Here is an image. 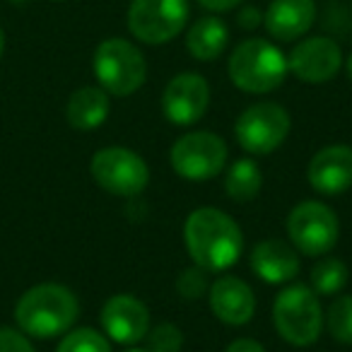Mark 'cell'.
<instances>
[{
  "label": "cell",
  "mask_w": 352,
  "mask_h": 352,
  "mask_svg": "<svg viewBox=\"0 0 352 352\" xmlns=\"http://www.w3.org/2000/svg\"><path fill=\"white\" fill-rule=\"evenodd\" d=\"M184 239L193 263L206 273H220L239 261L244 236L234 220L217 208H198L184 225Z\"/></svg>",
  "instance_id": "obj_1"
},
{
  "label": "cell",
  "mask_w": 352,
  "mask_h": 352,
  "mask_svg": "<svg viewBox=\"0 0 352 352\" xmlns=\"http://www.w3.org/2000/svg\"><path fill=\"white\" fill-rule=\"evenodd\" d=\"M80 314L78 297L68 287L44 283L27 289L15 307V318L22 333L49 340L65 333Z\"/></svg>",
  "instance_id": "obj_2"
},
{
  "label": "cell",
  "mask_w": 352,
  "mask_h": 352,
  "mask_svg": "<svg viewBox=\"0 0 352 352\" xmlns=\"http://www.w3.org/2000/svg\"><path fill=\"white\" fill-rule=\"evenodd\" d=\"M230 80L249 94H268L287 78V56L268 39H246L232 51Z\"/></svg>",
  "instance_id": "obj_3"
},
{
  "label": "cell",
  "mask_w": 352,
  "mask_h": 352,
  "mask_svg": "<svg viewBox=\"0 0 352 352\" xmlns=\"http://www.w3.org/2000/svg\"><path fill=\"white\" fill-rule=\"evenodd\" d=\"M94 75L107 94L128 97L147 80L145 56L128 39H104L94 51Z\"/></svg>",
  "instance_id": "obj_4"
},
{
  "label": "cell",
  "mask_w": 352,
  "mask_h": 352,
  "mask_svg": "<svg viewBox=\"0 0 352 352\" xmlns=\"http://www.w3.org/2000/svg\"><path fill=\"white\" fill-rule=\"evenodd\" d=\"M273 321L283 340L289 345H314L323 328V311L316 292L307 285L283 289L273 304Z\"/></svg>",
  "instance_id": "obj_5"
},
{
  "label": "cell",
  "mask_w": 352,
  "mask_h": 352,
  "mask_svg": "<svg viewBox=\"0 0 352 352\" xmlns=\"http://www.w3.org/2000/svg\"><path fill=\"white\" fill-rule=\"evenodd\" d=\"M188 15V0H131L128 30L142 44L162 46L182 34Z\"/></svg>",
  "instance_id": "obj_6"
},
{
  "label": "cell",
  "mask_w": 352,
  "mask_h": 352,
  "mask_svg": "<svg viewBox=\"0 0 352 352\" xmlns=\"http://www.w3.org/2000/svg\"><path fill=\"white\" fill-rule=\"evenodd\" d=\"M92 176L104 191L113 196L133 198L145 191L150 182V169L145 160L126 147H104L92 157Z\"/></svg>",
  "instance_id": "obj_7"
},
{
  "label": "cell",
  "mask_w": 352,
  "mask_h": 352,
  "mask_svg": "<svg viewBox=\"0 0 352 352\" xmlns=\"http://www.w3.org/2000/svg\"><path fill=\"white\" fill-rule=\"evenodd\" d=\"M227 162V145L220 135L196 131L179 138L171 147V166L186 182H208L222 171Z\"/></svg>",
  "instance_id": "obj_8"
},
{
  "label": "cell",
  "mask_w": 352,
  "mask_h": 352,
  "mask_svg": "<svg viewBox=\"0 0 352 352\" xmlns=\"http://www.w3.org/2000/svg\"><path fill=\"white\" fill-rule=\"evenodd\" d=\"M338 217L318 201H304L287 217V234L292 244L307 256H323L338 241Z\"/></svg>",
  "instance_id": "obj_9"
},
{
  "label": "cell",
  "mask_w": 352,
  "mask_h": 352,
  "mask_svg": "<svg viewBox=\"0 0 352 352\" xmlns=\"http://www.w3.org/2000/svg\"><path fill=\"white\" fill-rule=\"evenodd\" d=\"M289 133V113L275 102H261L249 107L236 118L234 135L251 155H268L278 150Z\"/></svg>",
  "instance_id": "obj_10"
},
{
  "label": "cell",
  "mask_w": 352,
  "mask_h": 352,
  "mask_svg": "<svg viewBox=\"0 0 352 352\" xmlns=\"http://www.w3.org/2000/svg\"><path fill=\"white\" fill-rule=\"evenodd\" d=\"M210 104L208 80L198 73H182L169 80L162 94V111L174 126H193Z\"/></svg>",
  "instance_id": "obj_11"
},
{
  "label": "cell",
  "mask_w": 352,
  "mask_h": 352,
  "mask_svg": "<svg viewBox=\"0 0 352 352\" xmlns=\"http://www.w3.org/2000/svg\"><path fill=\"white\" fill-rule=\"evenodd\" d=\"M342 68V51L328 36L302 39L287 56V70L297 80L309 85L328 82Z\"/></svg>",
  "instance_id": "obj_12"
},
{
  "label": "cell",
  "mask_w": 352,
  "mask_h": 352,
  "mask_svg": "<svg viewBox=\"0 0 352 352\" xmlns=\"http://www.w3.org/2000/svg\"><path fill=\"white\" fill-rule=\"evenodd\" d=\"M102 326L111 340L135 345L150 331V311L133 294H113L102 307Z\"/></svg>",
  "instance_id": "obj_13"
},
{
  "label": "cell",
  "mask_w": 352,
  "mask_h": 352,
  "mask_svg": "<svg viewBox=\"0 0 352 352\" xmlns=\"http://www.w3.org/2000/svg\"><path fill=\"white\" fill-rule=\"evenodd\" d=\"M309 184L323 196H336L352 186V147L328 145L309 164Z\"/></svg>",
  "instance_id": "obj_14"
},
{
  "label": "cell",
  "mask_w": 352,
  "mask_h": 352,
  "mask_svg": "<svg viewBox=\"0 0 352 352\" xmlns=\"http://www.w3.org/2000/svg\"><path fill=\"white\" fill-rule=\"evenodd\" d=\"M210 309L227 326H244L256 311L254 289L234 275L217 278L210 285Z\"/></svg>",
  "instance_id": "obj_15"
},
{
  "label": "cell",
  "mask_w": 352,
  "mask_h": 352,
  "mask_svg": "<svg viewBox=\"0 0 352 352\" xmlns=\"http://www.w3.org/2000/svg\"><path fill=\"white\" fill-rule=\"evenodd\" d=\"M316 22L314 0H273L263 12V25L273 39L294 41L304 36Z\"/></svg>",
  "instance_id": "obj_16"
},
{
  "label": "cell",
  "mask_w": 352,
  "mask_h": 352,
  "mask_svg": "<svg viewBox=\"0 0 352 352\" xmlns=\"http://www.w3.org/2000/svg\"><path fill=\"white\" fill-rule=\"evenodd\" d=\"M251 270L268 285H283L297 278V251L280 239H265L251 254Z\"/></svg>",
  "instance_id": "obj_17"
},
{
  "label": "cell",
  "mask_w": 352,
  "mask_h": 352,
  "mask_svg": "<svg viewBox=\"0 0 352 352\" xmlns=\"http://www.w3.org/2000/svg\"><path fill=\"white\" fill-rule=\"evenodd\" d=\"M227 44H230V30L215 15H206L201 20H196L186 34L188 54L196 60H203V63L220 58L225 54Z\"/></svg>",
  "instance_id": "obj_18"
},
{
  "label": "cell",
  "mask_w": 352,
  "mask_h": 352,
  "mask_svg": "<svg viewBox=\"0 0 352 352\" xmlns=\"http://www.w3.org/2000/svg\"><path fill=\"white\" fill-rule=\"evenodd\" d=\"M68 123L78 131H94L109 118V94L102 87H80L65 107Z\"/></svg>",
  "instance_id": "obj_19"
},
{
  "label": "cell",
  "mask_w": 352,
  "mask_h": 352,
  "mask_svg": "<svg viewBox=\"0 0 352 352\" xmlns=\"http://www.w3.org/2000/svg\"><path fill=\"white\" fill-rule=\"evenodd\" d=\"M261 186H263V174H261L258 164L249 157L236 160L225 176V191L234 203L254 201L258 196Z\"/></svg>",
  "instance_id": "obj_20"
},
{
  "label": "cell",
  "mask_w": 352,
  "mask_h": 352,
  "mask_svg": "<svg viewBox=\"0 0 352 352\" xmlns=\"http://www.w3.org/2000/svg\"><path fill=\"white\" fill-rule=\"evenodd\" d=\"M347 283V265L338 258H321L311 268V285L318 294H336Z\"/></svg>",
  "instance_id": "obj_21"
},
{
  "label": "cell",
  "mask_w": 352,
  "mask_h": 352,
  "mask_svg": "<svg viewBox=\"0 0 352 352\" xmlns=\"http://www.w3.org/2000/svg\"><path fill=\"white\" fill-rule=\"evenodd\" d=\"M323 318H326V328L333 340L352 345V297H338L328 307V314Z\"/></svg>",
  "instance_id": "obj_22"
},
{
  "label": "cell",
  "mask_w": 352,
  "mask_h": 352,
  "mask_svg": "<svg viewBox=\"0 0 352 352\" xmlns=\"http://www.w3.org/2000/svg\"><path fill=\"white\" fill-rule=\"evenodd\" d=\"M56 352H111V345L94 328H78L60 340Z\"/></svg>",
  "instance_id": "obj_23"
},
{
  "label": "cell",
  "mask_w": 352,
  "mask_h": 352,
  "mask_svg": "<svg viewBox=\"0 0 352 352\" xmlns=\"http://www.w3.org/2000/svg\"><path fill=\"white\" fill-rule=\"evenodd\" d=\"M147 352H179L184 345V333L174 323H160L147 331Z\"/></svg>",
  "instance_id": "obj_24"
},
{
  "label": "cell",
  "mask_w": 352,
  "mask_h": 352,
  "mask_svg": "<svg viewBox=\"0 0 352 352\" xmlns=\"http://www.w3.org/2000/svg\"><path fill=\"white\" fill-rule=\"evenodd\" d=\"M176 289H179V294H182L184 299H188V302H193V299H201L203 294H206L208 289V278H206V270L203 268H188L184 270L182 275H179V280H176Z\"/></svg>",
  "instance_id": "obj_25"
},
{
  "label": "cell",
  "mask_w": 352,
  "mask_h": 352,
  "mask_svg": "<svg viewBox=\"0 0 352 352\" xmlns=\"http://www.w3.org/2000/svg\"><path fill=\"white\" fill-rule=\"evenodd\" d=\"M0 352H34V347L20 331L0 328Z\"/></svg>",
  "instance_id": "obj_26"
},
{
  "label": "cell",
  "mask_w": 352,
  "mask_h": 352,
  "mask_svg": "<svg viewBox=\"0 0 352 352\" xmlns=\"http://www.w3.org/2000/svg\"><path fill=\"white\" fill-rule=\"evenodd\" d=\"M236 25L246 32H254L263 25V12L254 6H239V12H236Z\"/></svg>",
  "instance_id": "obj_27"
},
{
  "label": "cell",
  "mask_w": 352,
  "mask_h": 352,
  "mask_svg": "<svg viewBox=\"0 0 352 352\" xmlns=\"http://www.w3.org/2000/svg\"><path fill=\"white\" fill-rule=\"evenodd\" d=\"M198 6L206 8L208 12H230L244 6V0H198Z\"/></svg>",
  "instance_id": "obj_28"
},
{
  "label": "cell",
  "mask_w": 352,
  "mask_h": 352,
  "mask_svg": "<svg viewBox=\"0 0 352 352\" xmlns=\"http://www.w3.org/2000/svg\"><path fill=\"white\" fill-rule=\"evenodd\" d=\"M225 352H265V347L258 340H251V338H239V340L230 342Z\"/></svg>",
  "instance_id": "obj_29"
},
{
  "label": "cell",
  "mask_w": 352,
  "mask_h": 352,
  "mask_svg": "<svg viewBox=\"0 0 352 352\" xmlns=\"http://www.w3.org/2000/svg\"><path fill=\"white\" fill-rule=\"evenodd\" d=\"M345 70H347V78H350V82H352V54L347 56V60H345Z\"/></svg>",
  "instance_id": "obj_30"
},
{
  "label": "cell",
  "mask_w": 352,
  "mask_h": 352,
  "mask_svg": "<svg viewBox=\"0 0 352 352\" xmlns=\"http://www.w3.org/2000/svg\"><path fill=\"white\" fill-rule=\"evenodd\" d=\"M3 46H6V36H3V30H0V56H3Z\"/></svg>",
  "instance_id": "obj_31"
},
{
  "label": "cell",
  "mask_w": 352,
  "mask_h": 352,
  "mask_svg": "<svg viewBox=\"0 0 352 352\" xmlns=\"http://www.w3.org/2000/svg\"><path fill=\"white\" fill-rule=\"evenodd\" d=\"M128 352H147V350H128Z\"/></svg>",
  "instance_id": "obj_32"
},
{
  "label": "cell",
  "mask_w": 352,
  "mask_h": 352,
  "mask_svg": "<svg viewBox=\"0 0 352 352\" xmlns=\"http://www.w3.org/2000/svg\"><path fill=\"white\" fill-rule=\"evenodd\" d=\"M54 3H63V0H54Z\"/></svg>",
  "instance_id": "obj_33"
}]
</instances>
